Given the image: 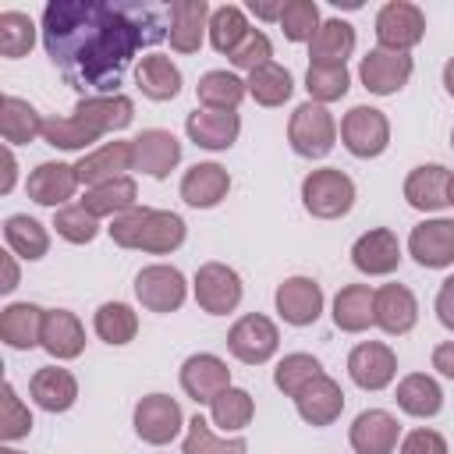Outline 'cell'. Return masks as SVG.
<instances>
[{
    "instance_id": "6da1fadb",
    "label": "cell",
    "mask_w": 454,
    "mask_h": 454,
    "mask_svg": "<svg viewBox=\"0 0 454 454\" xmlns=\"http://www.w3.org/2000/svg\"><path fill=\"white\" fill-rule=\"evenodd\" d=\"M163 39H170V7L156 4L53 0L43 11V46L64 82L82 92L110 96L131 57Z\"/></svg>"
},
{
    "instance_id": "7a4b0ae2",
    "label": "cell",
    "mask_w": 454,
    "mask_h": 454,
    "mask_svg": "<svg viewBox=\"0 0 454 454\" xmlns=\"http://www.w3.org/2000/svg\"><path fill=\"white\" fill-rule=\"evenodd\" d=\"M110 238L121 248H142V252H174L184 241V220L177 213L167 209H128L121 216H114L110 223Z\"/></svg>"
},
{
    "instance_id": "3957f363",
    "label": "cell",
    "mask_w": 454,
    "mask_h": 454,
    "mask_svg": "<svg viewBox=\"0 0 454 454\" xmlns=\"http://www.w3.org/2000/svg\"><path fill=\"white\" fill-rule=\"evenodd\" d=\"M301 202L312 216L319 220H333V216H344L355 202V184L344 170L337 167H323V170H312L305 181H301Z\"/></svg>"
},
{
    "instance_id": "277c9868",
    "label": "cell",
    "mask_w": 454,
    "mask_h": 454,
    "mask_svg": "<svg viewBox=\"0 0 454 454\" xmlns=\"http://www.w3.org/2000/svg\"><path fill=\"white\" fill-rule=\"evenodd\" d=\"M287 138H291V149L298 156H309V160H319L333 149V138H337V124L330 117V110L323 103H301L294 114H291V124H287Z\"/></svg>"
},
{
    "instance_id": "5b68a950",
    "label": "cell",
    "mask_w": 454,
    "mask_h": 454,
    "mask_svg": "<svg viewBox=\"0 0 454 454\" xmlns=\"http://www.w3.org/2000/svg\"><path fill=\"white\" fill-rule=\"evenodd\" d=\"M426 35V18L415 4L394 0L383 4V11L376 14V39L380 50H394V53H408L419 39Z\"/></svg>"
},
{
    "instance_id": "8992f818",
    "label": "cell",
    "mask_w": 454,
    "mask_h": 454,
    "mask_svg": "<svg viewBox=\"0 0 454 454\" xmlns=\"http://www.w3.org/2000/svg\"><path fill=\"white\" fill-rule=\"evenodd\" d=\"M340 138L348 145V153L369 160V156H380L390 142V124L380 110L372 106H351L340 121Z\"/></svg>"
},
{
    "instance_id": "52a82bcc",
    "label": "cell",
    "mask_w": 454,
    "mask_h": 454,
    "mask_svg": "<svg viewBox=\"0 0 454 454\" xmlns=\"http://www.w3.org/2000/svg\"><path fill=\"white\" fill-rule=\"evenodd\" d=\"M277 344H280L277 326H273L266 316H259V312H255V316H241V319L231 326V333H227L231 355L241 358V362H248V365L266 362V358L277 351Z\"/></svg>"
},
{
    "instance_id": "ba28073f",
    "label": "cell",
    "mask_w": 454,
    "mask_h": 454,
    "mask_svg": "<svg viewBox=\"0 0 454 454\" xmlns=\"http://www.w3.org/2000/svg\"><path fill=\"white\" fill-rule=\"evenodd\" d=\"M135 294L149 312H174L184 301V277L174 266H145L135 277Z\"/></svg>"
},
{
    "instance_id": "9c48e42d",
    "label": "cell",
    "mask_w": 454,
    "mask_h": 454,
    "mask_svg": "<svg viewBox=\"0 0 454 454\" xmlns=\"http://www.w3.org/2000/svg\"><path fill=\"white\" fill-rule=\"evenodd\" d=\"M135 433L145 443H170L181 433V404L167 394H149L135 404Z\"/></svg>"
},
{
    "instance_id": "30bf717a",
    "label": "cell",
    "mask_w": 454,
    "mask_h": 454,
    "mask_svg": "<svg viewBox=\"0 0 454 454\" xmlns=\"http://www.w3.org/2000/svg\"><path fill=\"white\" fill-rule=\"evenodd\" d=\"M195 298H199V305H202L206 312L223 316V312H231V309L241 301V280H238V273H234L231 266H223V262H206V266H199V273H195Z\"/></svg>"
},
{
    "instance_id": "8fae6325",
    "label": "cell",
    "mask_w": 454,
    "mask_h": 454,
    "mask_svg": "<svg viewBox=\"0 0 454 454\" xmlns=\"http://www.w3.org/2000/svg\"><path fill=\"white\" fill-rule=\"evenodd\" d=\"M358 74H362L369 92L390 96V92H397L411 78V57L408 53H394V50H369L362 57Z\"/></svg>"
},
{
    "instance_id": "7c38bea8",
    "label": "cell",
    "mask_w": 454,
    "mask_h": 454,
    "mask_svg": "<svg viewBox=\"0 0 454 454\" xmlns=\"http://www.w3.org/2000/svg\"><path fill=\"white\" fill-rule=\"evenodd\" d=\"M181 387H184V394L192 401L213 404V397L231 387V369L216 355H192L181 365Z\"/></svg>"
},
{
    "instance_id": "4fadbf2b",
    "label": "cell",
    "mask_w": 454,
    "mask_h": 454,
    "mask_svg": "<svg viewBox=\"0 0 454 454\" xmlns=\"http://www.w3.org/2000/svg\"><path fill=\"white\" fill-rule=\"evenodd\" d=\"M277 312L294 326L316 323L323 312V287L309 277H287L277 287Z\"/></svg>"
},
{
    "instance_id": "5bb4252c",
    "label": "cell",
    "mask_w": 454,
    "mask_h": 454,
    "mask_svg": "<svg viewBox=\"0 0 454 454\" xmlns=\"http://www.w3.org/2000/svg\"><path fill=\"white\" fill-rule=\"evenodd\" d=\"M348 372L362 390H383L397 372V358L387 344L369 340V344H358L348 355Z\"/></svg>"
},
{
    "instance_id": "9a60e30c",
    "label": "cell",
    "mask_w": 454,
    "mask_h": 454,
    "mask_svg": "<svg viewBox=\"0 0 454 454\" xmlns=\"http://www.w3.org/2000/svg\"><path fill=\"white\" fill-rule=\"evenodd\" d=\"M408 248L419 266L440 270L454 262V220H426L411 231Z\"/></svg>"
},
{
    "instance_id": "2e32d148",
    "label": "cell",
    "mask_w": 454,
    "mask_h": 454,
    "mask_svg": "<svg viewBox=\"0 0 454 454\" xmlns=\"http://www.w3.org/2000/svg\"><path fill=\"white\" fill-rule=\"evenodd\" d=\"M131 153H135V170L153 174V177H167L181 160L177 138L160 128H149L138 138H131Z\"/></svg>"
},
{
    "instance_id": "e0dca14e",
    "label": "cell",
    "mask_w": 454,
    "mask_h": 454,
    "mask_svg": "<svg viewBox=\"0 0 454 454\" xmlns=\"http://www.w3.org/2000/svg\"><path fill=\"white\" fill-rule=\"evenodd\" d=\"M351 259L362 273L369 277H383V273H394L397 262H401V245H397V234L387 231V227H376L369 234H362L351 248Z\"/></svg>"
},
{
    "instance_id": "ac0fdd59",
    "label": "cell",
    "mask_w": 454,
    "mask_h": 454,
    "mask_svg": "<svg viewBox=\"0 0 454 454\" xmlns=\"http://www.w3.org/2000/svg\"><path fill=\"white\" fill-rule=\"evenodd\" d=\"M294 404H298V415H301L305 422H312V426H330V422L340 415V408H344V394H340V387H337L326 372H319L316 380H309V383L294 394Z\"/></svg>"
},
{
    "instance_id": "d6986e66",
    "label": "cell",
    "mask_w": 454,
    "mask_h": 454,
    "mask_svg": "<svg viewBox=\"0 0 454 454\" xmlns=\"http://www.w3.org/2000/svg\"><path fill=\"white\" fill-rule=\"evenodd\" d=\"M135 167V153H131V142H110L89 156H82L74 163L78 170V184H103V181H114V177H124V170Z\"/></svg>"
},
{
    "instance_id": "ffe728a7",
    "label": "cell",
    "mask_w": 454,
    "mask_h": 454,
    "mask_svg": "<svg viewBox=\"0 0 454 454\" xmlns=\"http://www.w3.org/2000/svg\"><path fill=\"white\" fill-rule=\"evenodd\" d=\"M131 117H135V106H131L128 96H85L74 106V121H82L96 135L121 131V128L131 124Z\"/></svg>"
},
{
    "instance_id": "44dd1931",
    "label": "cell",
    "mask_w": 454,
    "mask_h": 454,
    "mask_svg": "<svg viewBox=\"0 0 454 454\" xmlns=\"http://www.w3.org/2000/svg\"><path fill=\"white\" fill-rule=\"evenodd\" d=\"M184 131L202 149H227V145H234L241 121L234 110H195V114H188Z\"/></svg>"
},
{
    "instance_id": "7402d4cb",
    "label": "cell",
    "mask_w": 454,
    "mask_h": 454,
    "mask_svg": "<svg viewBox=\"0 0 454 454\" xmlns=\"http://www.w3.org/2000/svg\"><path fill=\"white\" fill-rule=\"evenodd\" d=\"M397 433H401V426L390 411L369 408L351 426V447L358 454H390L397 447Z\"/></svg>"
},
{
    "instance_id": "603a6c76",
    "label": "cell",
    "mask_w": 454,
    "mask_h": 454,
    "mask_svg": "<svg viewBox=\"0 0 454 454\" xmlns=\"http://www.w3.org/2000/svg\"><path fill=\"white\" fill-rule=\"evenodd\" d=\"M206 21H209L206 0H174L170 4V46L177 53H195L202 46Z\"/></svg>"
},
{
    "instance_id": "cb8c5ba5",
    "label": "cell",
    "mask_w": 454,
    "mask_h": 454,
    "mask_svg": "<svg viewBox=\"0 0 454 454\" xmlns=\"http://www.w3.org/2000/svg\"><path fill=\"white\" fill-rule=\"evenodd\" d=\"M231 188V177L220 163H195L184 177H181V199L195 209H209L216 206Z\"/></svg>"
},
{
    "instance_id": "d4e9b609",
    "label": "cell",
    "mask_w": 454,
    "mask_h": 454,
    "mask_svg": "<svg viewBox=\"0 0 454 454\" xmlns=\"http://www.w3.org/2000/svg\"><path fill=\"white\" fill-rule=\"evenodd\" d=\"M333 323L348 333H358L369 323H376V291L365 287V284L340 287L337 298H333Z\"/></svg>"
},
{
    "instance_id": "484cf974",
    "label": "cell",
    "mask_w": 454,
    "mask_h": 454,
    "mask_svg": "<svg viewBox=\"0 0 454 454\" xmlns=\"http://www.w3.org/2000/svg\"><path fill=\"white\" fill-rule=\"evenodd\" d=\"M415 319H419V305L404 284H387L376 291V323L387 333H408Z\"/></svg>"
},
{
    "instance_id": "4316f807",
    "label": "cell",
    "mask_w": 454,
    "mask_h": 454,
    "mask_svg": "<svg viewBox=\"0 0 454 454\" xmlns=\"http://www.w3.org/2000/svg\"><path fill=\"white\" fill-rule=\"evenodd\" d=\"M43 319L46 312L32 301H14L0 312V337L11 348H35L43 344Z\"/></svg>"
},
{
    "instance_id": "83f0119b",
    "label": "cell",
    "mask_w": 454,
    "mask_h": 454,
    "mask_svg": "<svg viewBox=\"0 0 454 454\" xmlns=\"http://www.w3.org/2000/svg\"><path fill=\"white\" fill-rule=\"evenodd\" d=\"M78 188V170L67 163H39L28 174V195L39 206H57L64 199H71Z\"/></svg>"
},
{
    "instance_id": "f1b7e54d",
    "label": "cell",
    "mask_w": 454,
    "mask_h": 454,
    "mask_svg": "<svg viewBox=\"0 0 454 454\" xmlns=\"http://www.w3.org/2000/svg\"><path fill=\"white\" fill-rule=\"evenodd\" d=\"M43 348H46L53 358H74V355H82V348H85V330H82L78 316L67 312V309L46 312V319H43Z\"/></svg>"
},
{
    "instance_id": "f546056e",
    "label": "cell",
    "mask_w": 454,
    "mask_h": 454,
    "mask_svg": "<svg viewBox=\"0 0 454 454\" xmlns=\"http://www.w3.org/2000/svg\"><path fill=\"white\" fill-rule=\"evenodd\" d=\"M447 184H450V174L447 167L440 163H426V167H415L404 181V199L408 206L415 209H440L447 206Z\"/></svg>"
},
{
    "instance_id": "4dcf8cb0",
    "label": "cell",
    "mask_w": 454,
    "mask_h": 454,
    "mask_svg": "<svg viewBox=\"0 0 454 454\" xmlns=\"http://www.w3.org/2000/svg\"><path fill=\"white\" fill-rule=\"evenodd\" d=\"M351 50H355V28L348 21H340V18L323 21L319 32L309 43L312 64H326V67H344V60H348Z\"/></svg>"
},
{
    "instance_id": "1f68e13d",
    "label": "cell",
    "mask_w": 454,
    "mask_h": 454,
    "mask_svg": "<svg viewBox=\"0 0 454 454\" xmlns=\"http://www.w3.org/2000/svg\"><path fill=\"white\" fill-rule=\"evenodd\" d=\"M32 397L39 408L46 411H67L78 397V383L67 369H57V365H46L32 376Z\"/></svg>"
},
{
    "instance_id": "d6a6232c",
    "label": "cell",
    "mask_w": 454,
    "mask_h": 454,
    "mask_svg": "<svg viewBox=\"0 0 454 454\" xmlns=\"http://www.w3.org/2000/svg\"><path fill=\"white\" fill-rule=\"evenodd\" d=\"M135 199H138V188L131 177H114V181H103L96 188L85 192L82 206L92 213V216H121L128 209H135Z\"/></svg>"
},
{
    "instance_id": "836d02e7",
    "label": "cell",
    "mask_w": 454,
    "mask_h": 454,
    "mask_svg": "<svg viewBox=\"0 0 454 454\" xmlns=\"http://www.w3.org/2000/svg\"><path fill=\"white\" fill-rule=\"evenodd\" d=\"M0 131L11 145H25L35 135H43V117L35 114V106H28L18 96H4L0 99Z\"/></svg>"
},
{
    "instance_id": "e575fe53",
    "label": "cell",
    "mask_w": 454,
    "mask_h": 454,
    "mask_svg": "<svg viewBox=\"0 0 454 454\" xmlns=\"http://www.w3.org/2000/svg\"><path fill=\"white\" fill-rule=\"evenodd\" d=\"M397 404H401L408 415H415V419H429V415L440 411L443 394H440L436 380H429L426 372H411V376H404V380L397 383Z\"/></svg>"
},
{
    "instance_id": "d590c367",
    "label": "cell",
    "mask_w": 454,
    "mask_h": 454,
    "mask_svg": "<svg viewBox=\"0 0 454 454\" xmlns=\"http://www.w3.org/2000/svg\"><path fill=\"white\" fill-rule=\"evenodd\" d=\"M195 92H199V103L206 110H234L241 103V96L248 92V85L231 71H209L199 78Z\"/></svg>"
},
{
    "instance_id": "8d00e7d4",
    "label": "cell",
    "mask_w": 454,
    "mask_h": 454,
    "mask_svg": "<svg viewBox=\"0 0 454 454\" xmlns=\"http://www.w3.org/2000/svg\"><path fill=\"white\" fill-rule=\"evenodd\" d=\"M4 238H7L11 252L21 255V259H43L46 248H50V238H46L43 223L32 220V216H25V213L7 216V223H4Z\"/></svg>"
},
{
    "instance_id": "74e56055",
    "label": "cell",
    "mask_w": 454,
    "mask_h": 454,
    "mask_svg": "<svg viewBox=\"0 0 454 454\" xmlns=\"http://www.w3.org/2000/svg\"><path fill=\"white\" fill-rule=\"evenodd\" d=\"M135 78L149 99H174L181 92V71L167 57H145L135 67Z\"/></svg>"
},
{
    "instance_id": "f35d334b",
    "label": "cell",
    "mask_w": 454,
    "mask_h": 454,
    "mask_svg": "<svg viewBox=\"0 0 454 454\" xmlns=\"http://www.w3.org/2000/svg\"><path fill=\"white\" fill-rule=\"evenodd\" d=\"M248 92H252V99L255 103H262V106H280L287 96H291V71L287 67H280V64H262V67H255L252 74H248Z\"/></svg>"
},
{
    "instance_id": "ab89813d",
    "label": "cell",
    "mask_w": 454,
    "mask_h": 454,
    "mask_svg": "<svg viewBox=\"0 0 454 454\" xmlns=\"http://www.w3.org/2000/svg\"><path fill=\"white\" fill-rule=\"evenodd\" d=\"M248 32L252 28H248L241 7H220V11L209 14V43H213L216 53H227L231 57L248 39Z\"/></svg>"
},
{
    "instance_id": "60d3db41",
    "label": "cell",
    "mask_w": 454,
    "mask_h": 454,
    "mask_svg": "<svg viewBox=\"0 0 454 454\" xmlns=\"http://www.w3.org/2000/svg\"><path fill=\"white\" fill-rule=\"evenodd\" d=\"M138 330V316L131 312V305L124 301H106L96 309V333L106 344H128Z\"/></svg>"
},
{
    "instance_id": "b9f144b4",
    "label": "cell",
    "mask_w": 454,
    "mask_h": 454,
    "mask_svg": "<svg viewBox=\"0 0 454 454\" xmlns=\"http://www.w3.org/2000/svg\"><path fill=\"white\" fill-rule=\"evenodd\" d=\"M35 43V25L21 11H4L0 14V53L4 57H25Z\"/></svg>"
},
{
    "instance_id": "7bdbcfd3",
    "label": "cell",
    "mask_w": 454,
    "mask_h": 454,
    "mask_svg": "<svg viewBox=\"0 0 454 454\" xmlns=\"http://www.w3.org/2000/svg\"><path fill=\"white\" fill-rule=\"evenodd\" d=\"M213 422L220 429H245L252 422V394L248 390H238V387H227L223 394L213 397Z\"/></svg>"
},
{
    "instance_id": "ee69618b",
    "label": "cell",
    "mask_w": 454,
    "mask_h": 454,
    "mask_svg": "<svg viewBox=\"0 0 454 454\" xmlns=\"http://www.w3.org/2000/svg\"><path fill=\"white\" fill-rule=\"evenodd\" d=\"M280 25L291 43H312V35L319 32V7L312 0H287L280 11Z\"/></svg>"
},
{
    "instance_id": "f6af8a7d",
    "label": "cell",
    "mask_w": 454,
    "mask_h": 454,
    "mask_svg": "<svg viewBox=\"0 0 454 454\" xmlns=\"http://www.w3.org/2000/svg\"><path fill=\"white\" fill-rule=\"evenodd\" d=\"M348 71L344 67H326V64H309L305 71V89L316 103H330V99H340L348 92Z\"/></svg>"
},
{
    "instance_id": "bcb514c9",
    "label": "cell",
    "mask_w": 454,
    "mask_h": 454,
    "mask_svg": "<svg viewBox=\"0 0 454 454\" xmlns=\"http://www.w3.org/2000/svg\"><path fill=\"white\" fill-rule=\"evenodd\" d=\"M245 440H216L209 433V422L202 415H195L188 422V436H184V454H245Z\"/></svg>"
},
{
    "instance_id": "7dc6e473",
    "label": "cell",
    "mask_w": 454,
    "mask_h": 454,
    "mask_svg": "<svg viewBox=\"0 0 454 454\" xmlns=\"http://www.w3.org/2000/svg\"><path fill=\"white\" fill-rule=\"evenodd\" d=\"M43 138L57 149H85L99 135L92 128H85L82 121H74V117H50V121H43Z\"/></svg>"
},
{
    "instance_id": "c3c4849f",
    "label": "cell",
    "mask_w": 454,
    "mask_h": 454,
    "mask_svg": "<svg viewBox=\"0 0 454 454\" xmlns=\"http://www.w3.org/2000/svg\"><path fill=\"white\" fill-rule=\"evenodd\" d=\"M323 369H319V362L312 358V355H287L280 365H277V372H273V383L284 390V394H298L309 380H316Z\"/></svg>"
},
{
    "instance_id": "681fc988",
    "label": "cell",
    "mask_w": 454,
    "mask_h": 454,
    "mask_svg": "<svg viewBox=\"0 0 454 454\" xmlns=\"http://www.w3.org/2000/svg\"><path fill=\"white\" fill-rule=\"evenodd\" d=\"M53 227H57V234H60L64 241H71V245H85V241H92L96 231H99L96 216H92L85 206H67V209H60L57 220H53Z\"/></svg>"
},
{
    "instance_id": "f907efd6",
    "label": "cell",
    "mask_w": 454,
    "mask_h": 454,
    "mask_svg": "<svg viewBox=\"0 0 454 454\" xmlns=\"http://www.w3.org/2000/svg\"><path fill=\"white\" fill-rule=\"evenodd\" d=\"M28 429H32L28 408L18 401L14 387L4 383V397H0V436H4V440H18V436H25Z\"/></svg>"
},
{
    "instance_id": "816d5d0a",
    "label": "cell",
    "mask_w": 454,
    "mask_h": 454,
    "mask_svg": "<svg viewBox=\"0 0 454 454\" xmlns=\"http://www.w3.org/2000/svg\"><path fill=\"white\" fill-rule=\"evenodd\" d=\"M270 53H273V46H270V39L262 35V32H248V39L231 53V64L234 67H241V71H255V67H262V64H270Z\"/></svg>"
},
{
    "instance_id": "f5cc1de1",
    "label": "cell",
    "mask_w": 454,
    "mask_h": 454,
    "mask_svg": "<svg viewBox=\"0 0 454 454\" xmlns=\"http://www.w3.org/2000/svg\"><path fill=\"white\" fill-rule=\"evenodd\" d=\"M401 454H447V440L433 429H415L404 436Z\"/></svg>"
},
{
    "instance_id": "db71d44e",
    "label": "cell",
    "mask_w": 454,
    "mask_h": 454,
    "mask_svg": "<svg viewBox=\"0 0 454 454\" xmlns=\"http://www.w3.org/2000/svg\"><path fill=\"white\" fill-rule=\"evenodd\" d=\"M436 316L447 330H454V277H447L440 294H436Z\"/></svg>"
},
{
    "instance_id": "11a10c76",
    "label": "cell",
    "mask_w": 454,
    "mask_h": 454,
    "mask_svg": "<svg viewBox=\"0 0 454 454\" xmlns=\"http://www.w3.org/2000/svg\"><path fill=\"white\" fill-rule=\"evenodd\" d=\"M433 369H440L447 380H454V340L436 344V351H433Z\"/></svg>"
},
{
    "instance_id": "9f6ffc18",
    "label": "cell",
    "mask_w": 454,
    "mask_h": 454,
    "mask_svg": "<svg viewBox=\"0 0 454 454\" xmlns=\"http://www.w3.org/2000/svg\"><path fill=\"white\" fill-rule=\"evenodd\" d=\"M0 262H4V284H0V291H14L18 287V266H14V259L7 252L0 255Z\"/></svg>"
},
{
    "instance_id": "6f0895ef",
    "label": "cell",
    "mask_w": 454,
    "mask_h": 454,
    "mask_svg": "<svg viewBox=\"0 0 454 454\" xmlns=\"http://www.w3.org/2000/svg\"><path fill=\"white\" fill-rule=\"evenodd\" d=\"M14 170H18V163H14L11 149H4V181H0V192H11L14 188Z\"/></svg>"
},
{
    "instance_id": "680465c9",
    "label": "cell",
    "mask_w": 454,
    "mask_h": 454,
    "mask_svg": "<svg viewBox=\"0 0 454 454\" xmlns=\"http://www.w3.org/2000/svg\"><path fill=\"white\" fill-rule=\"evenodd\" d=\"M252 11H255L259 18H280L284 4H255V0H252Z\"/></svg>"
},
{
    "instance_id": "91938a15",
    "label": "cell",
    "mask_w": 454,
    "mask_h": 454,
    "mask_svg": "<svg viewBox=\"0 0 454 454\" xmlns=\"http://www.w3.org/2000/svg\"><path fill=\"white\" fill-rule=\"evenodd\" d=\"M443 85H447V92L454 96V57H450L447 67H443Z\"/></svg>"
},
{
    "instance_id": "94428289",
    "label": "cell",
    "mask_w": 454,
    "mask_h": 454,
    "mask_svg": "<svg viewBox=\"0 0 454 454\" xmlns=\"http://www.w3.org/2000/svg\"><path fill=\"white\" fill-rule=\"evenodd\" d=\"M447 202H454V177H450V184H447Z\"/></svg>"
},
{
    "instance_id": "6125c7cd",
    "label": "cell",
    "mask_w": 454,
    "mask_h": 454,
    "mask_svg": "<svg viewBox=\"0 0 454 454\" xmlns=\"http://www.w3.org/2000/svg\"><path fill=\"white\" fill-rule=\"evenodd\" d=\"M0 454H21V450H11V447H4V450H0Z\"/></svg>"
},
{
    "instance_id": "be15d7a7",
    "label": "cell",
    "mask_w": 454,
    "mask_h": 454,
    "mask_svg": "<svg viewBox=\"0 0 454 454\" xmlns=\"http://www.w3.org/2000/svg\"><path fill=\"white\" fill-rule=\"evenodd\" d=\"M450 145H454V131H450Z\"/></svg>"
}]
</instances>
